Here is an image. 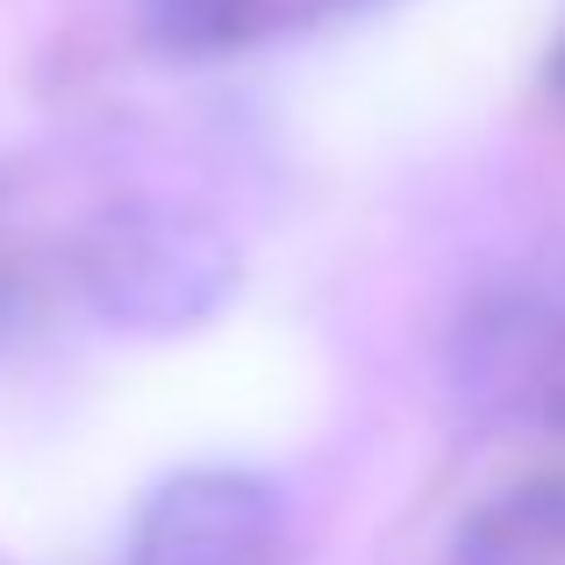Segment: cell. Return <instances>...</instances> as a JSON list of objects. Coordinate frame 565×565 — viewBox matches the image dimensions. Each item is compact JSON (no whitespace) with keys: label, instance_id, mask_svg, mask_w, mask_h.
<instances>
[{"label":"cell","instance_id":"cell-2","mask_svg":"<svg viewBox=\"0 0 565 565\" xmlns=\"http://www.w3.org/2000/svg\"><path fill=\"white\" fill-rule=\"evenodd\" d=\"M279 494L258 472L201 466L166 480L129 530V565H273Z\"/></svg>","mask_w":565,"mask_h":565},{"label":"cell","instance_id":"cell-3","mask_svg":"<svg viewBox=\"0 0 565 565\" xmlns=\"http://www.w3.org/2000/svg\"><path fill=\"white\" fill-rule=\"evenodd\" d=\"M451 565H565V480H523L480 501Z\"/></svg>","mask_w":565,"mask_h":565},{"label":"cell","instance_id":"cell-4","mask_svg":"<svg viewBox=\"0 0 565 565\" xmlns=\"http://www.w3.org/2000/svg\"><path fill=\"white\" fill-rule=\"evenodd\" d=\"M250 22V0H143V29L166 51H222Z\"/></svg>","mask_w":565,"mask_h":565},{"label":"cell","instance_id":"cell-1","mask_svg":"<svg viewBox=\"0 0 565 565\" xmlns=\"http://www.w3.org/2000/svg\"><path fill=\"white\" fill-rule=\"evenodd\" d=\"M72 273H79V294L100 322L172 337V330L207 322L230 301L236 279H244V258L207 215L129 201L86 222Z\"/></svg>","mask_w":565,"mask_h":565}]
</instances>
